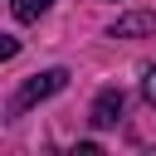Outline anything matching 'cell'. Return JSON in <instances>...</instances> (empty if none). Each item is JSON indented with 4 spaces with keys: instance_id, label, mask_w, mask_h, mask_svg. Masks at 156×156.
I'll return each instance as SVG.
<instances>
[{
    "instance_id": "cell-1",
    "label": "cell",
    "mask_w": 156,
    "mask_h": 156,
    "mask_svg": "<svg viewBox=\"0 0 156 156\" xmlns=\"http://www.w3.org/2000/svg\"><path fill=\"white\" fill-rule=\"evenodd\" d=\"M63 83H68V73H63V68H49V73H34V78H24V88L10 98V117H20L24 107H34V102H44V98L63 93Z\"/></svg>"
},
{
    "instance_id": "cell-2",
    "label": "cell",
    "mask_w": 156,
    "mask_h": 156,
    "mask_svg": "<svg viewBox=\"0 0 156 156\" xmlns=\"http://www.w3.org/2000/svg\"><path fill=\"white\" fill-rule=\"evenodd\" d=\"M122 117V88H102L93 102V127H117Z\"/></svg>"
},
{
    "instance_id": "cell-3",
    "label": "cell",
    "mask_w": 156,
    "mask_h": 156,
    "mask_svg": "<svg viewBox=\"0 0 156 156\" xmlns=\"http://www.w3.org/2000/svg\"><path fill=\"white\" fill-rule=\"evenodd\" d=\"M112 34H117V39H136V34H156V15H151V10H132V15H122V20L112 24Z\"/></svg>"
},
{
    "instance_id": "cell-4",
    "label": "cell",
    "mask_w": 156,
    "mask_h": 156,
    "mask_svg": "<svg viewBox=\"0 0 156 156\" xmlns=\"http://www.w3.org/2000/svg\"><path fill=\"white\" fill-rule=\"evenodd\" d=\"M10 5H15V20H39L54 0H10Z\"/></svg>"
},
{
    "instance_id": "cell-5",
    "label": "cell",
    "mask_w": 156,
    "mask_h": 156,
    "mask_svg": "<svg viewBox=\"0 0 156 156\" xmlns=\"http://www.w3.org/2000/svg\"><path fill=\"white\" fill-rule=\"evenodd\" d=\"M141 93H146V102L156 107V68H146V78H141Z\"/></svg>"
},
{
    "instance_id": "cell-6",
    "label": "cell",
    "mask_w": 156,
    "mask_h": 156,
    "mask_svg": "<svg viewBox=\"0 0 156 156\" xmlns=\"http://www.w3.org/2000/svg\"><path fill=\"white\" fill-rule=\"evenodd\" d=\"M15 54H20V39L5 34V39H0V58H15Z\"/></svg>"
}]
</instances>
